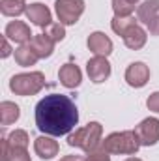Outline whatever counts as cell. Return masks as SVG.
<instances>
[{
	"label": "cell",
	"instance_id": "6da1fadb",
	"mask_svg": "<svg viewBox=\"0 0 159 161\" xmlns=\"http://www.w3.org/2000/svg\"><path fill=\"white\" fill-rule=\"evenodd\" d=\"M79 122L77 105L64 94L45 96L36 105V125L51 137L68 135Z\"/></svg>",
	"mask_w": 159,
	"mask_h": 161
},
{
	"label": "cell",
	"instance_id": "7a4b0ae2",
	"mask_svg": "<svg viewBox=\"0 0 159 161\" xmlns=\"http://www.w3.org/2000/svg\"><path fill=\"white\" fill-rule=\"evenodd\" d=\"M101 135H103V125L99 122H90L84 127H79L68 135V144L92 154L97 150V146H101Z\"/></svg>",
	"mask_w": 159,
	"mask_h": 161
},
{
	"label": "cell",
	"instance_id": "3957f363",
	"mask_svg": "<svg viewBox=\"0 0 159 161\" xmlns=\"http://www.w3.org/2000/svg\"><path fill=\"white\" fill-rule=\"evenodd\" d=\"M139 148H140V142L135 131H116V133H111L105 141H101V150L109 154L133 156L139 152Z\"/></svg>",
	"mask_w": 159,
	"mask_h": 161
},
{
	"label": "cell",
	"instance_id": "277c9868",
	"mask_svg": "<svg viewBox=\"0 0 159 161\" xmlns=\"http://www.w3.org/2000/svg\"><path fill=\"white\" fill-rule=\"evenodd\" d=\"M45 86V75L41 71L19 73L9 80V90L17 96H36Z\"/></svg>",
	"mask_w": 159,
	"mask_h": 161
},
{
	"label": "cell",
	"instance_id": "5b68a950",
	"mask_svg": "<svg viewBox=\"0 0 159 161\" xmlns=\"http://www.w3.org/2000/svg\"><path fill=\"white\" fill-rule=\"evenodd\" d=\"M54 8L62 25H75L84 11V0H56Z\"/></svg>",
	"mask_w": 159,
	"mask_h": 161
},
{
	"label": "cell",
	"instance_id": "8992f818",
	"mask_svg": "<svg viewBox=\"0 0 159 161\" xmlns=\"http://www.w3.org/2000/svg\"><path fill=\"white\" fill-rule=\"evenodd\" d=\"M137 19L150 28L152 36L159 34V0H144L137 9Z\"/></svg>",
	"mask_w": 159,
	"mask_h": 161
},
{
	"label": "cell",
	"instance_id": "52a82bcc",
	"mask_svg": "<svg viewBox=\"0 0 159 161\" xmlns=\"http://www.w3.org/2000/svg\"><path fill=\"white\" fill-rule=\"evenodd\" d=\"M135 135L139 137L140 146H154L159 142V118H144L137 127Z\"/></svg>",
	"mask_w": 159,
	"mask_h": 161
},
{
	"label": "cell",
	"instance_id": "ba28073f",
	"mask_svg": "<svg viewBox=\"0 0 159 161\" xmlns=\"http://www.w3.org/2000/svg\"><path fill=\"white\" fill-rule=\"evenodd\" d=\"M86 71H88V77L92 82L99 84V82H105L111 75V64L107 60V56H94L88 60L86 64Z\"/></svg>",
	"mask_w": 159,
	"mask_h": 161
},
{
	"label": "cell",
	"instance_id": "9c48e42d",
	"mask_svg": "<svg viewBox=\"0 0 159 161\" xmlns=\"http://www.w3.org/2000/svg\"><path fill=\"white\" fill-rule=\"evenodd\" d=\"M150 79V69L144 62H133L125 69V80L133 88H142Z\"/></svg>",
	"mask_w": 159,
	"mask_h": 161
},
{
	"label": "cell",
	"instance_id": "30bf717a",
	"mask_svg": "<svg viewBox=\"0 0 159 161\" xmlns=\"http://www.w3.org/2000/svg\"><path fill=\"white\" fill-rule=\"evenodd\" d=\"M4 36L8 40L19 43V45H26L28 41H32V38H34L32 32H30V26L26 23H23V21H11V23H8V26L4 30Z\"/></svg>",
	"mask_w": 159,
	"mask_h": 161
},
{
	"label": "cell",
	"instance_id": "8fae6325",
	"mask_svg": "<svg viewBox=\"0 0 159 161\" xmlns=\"http://www.w3.org/2000/svg\"><path fill=\"white\" fill-rule=\"evenodd\" d=\"M88 49L96 56H109L112 53V41L103 32H92L88 36Z\"/></svg>",
	"mask_w": 159,
	"mask_h": 161
},
{
	"label": "cell",
	"instance_id": "7c38bea8",
	"mask_svg": "<svg viewBox=\"0 0 159 161\" xmlns=\"http://www.w3.org/2000/svg\"><path fill=\"white\" fill-rule=\"evenodd\" d=\"M26 17H28V21H32V23H34L36 26H40V28H47V26L52 23L51 9H49L45 4H40V2L30 4V6L26 8Z\"/></svg>",
	"mask_w": 159,
	"mask_h": 161
},
{
	"label": "cell",
	"instance_id": "4fadbf2b",
	"mask_svg": "<svg viewBox=\"0 0 159 161\" xmlns=\"http://www.w3.org/2000/svg\"><path fill=\"white\" fill-rule=\"evenodd\" d=\"M34 150L41 159H52L54 156H58L60 146L51 135H41L34 141Z\"/></svg>",
	"mask_w": 159,
	"mask_h": 161
},
{
	"label": "cell",
	"instance_id": "5bb4252c",
	"mask_svg": "<svg viewBox=\"0 0 159 161\" xmlns=\"http://www.w3.org/2000/svg\"><path fill=\"white\" fill-rule=\"evenodd\" d=\"M0 146H2V150H0V161H32L26 148L11 146V144L8 142V137H6V135L2 137Z\"/></svg>",
	"mask_w": 159,
	"mask_h": 161
},
{
	"label": "cell",
	"instance_id": "9a60e30c",
	"mask_svg": "<svg viewBox=\"0 0 159 161\" xmlns=\"http://www.w3.org/2000/svg\"><path fill=\"white\" fill-rule=\"evenodd\" d=\"M58 79L66 88H77L82 80V73H80L79 66L75 64H64L58 71Z\"/></svg>",
	"mask_w": 159,
	"mask_h": 161
},
{
	"label": "cell",
	"instance_id": "2e32d148",
	"mask_svg": "<svg viewBox=\"0 0 159 161\" xmlns=\"http://www.w3.org/2000/svg\"><path fill=\"white\" fill-rule=\"evenodd\" d=\"M146 40H148L146 30H144L142 26H139V25H135L133 28H129V30L123 34V43H125V47H127V49H133V51L142 49L144 43H146Z\"/></svg>",
	"mask_w": 159,
	"mask_h": 161
},
{
	"label": "cell",
	"instance_id": "e0dca14e",
	"mask_svg": "<svg viewBox=\"0 0 159 161\" xmlns=\"http://www.w3.org/2000/svg\"><path fill=\"white\" fill-rule=\"evenodd\" d=\"M30 45H32V49L36 51V54L40 58H49L54 53V41L51 40L45 32L43 34H36L32 38V41H30Z\"/></svg>",
	"mask_w": 159,
	"mask_h": 161
},
{
	"label": "cell",
	"instance_id": "ac0fdd59",
	"mask_svg": "<svg viewBox=\"0 0 159 161\" xmlns=\"http://www.w3.org/2000/svg\"><path fill=\"white\" fill-rule=\"evenodd\" d=\"M21 109L13 101H2L0 103V124L2 125H11L13 122L19 120Z\"/></svg>",
	"mask_w": 159,
	"mask_h": 161
},
{
	"label": "cell",
	"instance_id": "d6986e66",
	"mask_svg": "<svg viewBox=\"0 0 159 161\" xmlns=\"http://www.w3.org/2000/svg\"><path fill=\"white\" fill-rule=\"evenodd\" d=\"M40 60V56L36 54V51L32 49V45H21L19 49H15V62L23 68H28V66H34L36 62Z\"/></svg>",
	"mask_w": 159,
	"mask_h": 161
},
{
	"label": "cell",
	"instance_id": "ffe728a7",
	"mask_svg": "<svg viewBox=\"0 0 159 161\" xmlns=\"http://www.w3.org/2000/svg\"><path fill=\"white\" fill-rule=\"evenodd\" d=\"M26 2L25 0H0V11L6 17H17L21 13H26Z\"/></svg>",
	"mask_w": 159,
	"mask_h": 161
},
{
	"label": "cell",
	"instance_id": "44dd1931",
	"mask_svg": "<svg viewBox=\"0 0 159 161\" xmlns=\"http://www.w3.org/2000/svg\"><path fill=\"white\" fill-rule=\"evenodd\" d=\"M137 21H139V19H135V17H131V15H129V17H116V15H114V19L111 21V26H112V30H114L118 36L123 38V34H125L129 28H133V26L137 25Z\"/></svg>",
	"mask_w": 159,
	"mask_h": 161
},
{
	"label": "cell",
	"instance_id": "7402d4cb",
	"mask_svg": "<svg viewBox=\"0 0 159 161\" xmlns=\"http://www.w3.org/2000/svg\"><path fill=\"white\" fill-rule=\"evenodd\" d=\"M8 142L17 148H28V133L25 129H15L8 135Z\"/></svg>",
	"mask_w": 159,
	"mask_h": 161
},
{
	"label": "cell",
	"instance_id": "603a6c76",
	"mask_svg": "<svg viewBox=\"0 0 159 161\" xmlns=\"http://www.w3.org/2000/svg\"><path fill=\"white\" fill-rule=\"evenodd\" d=\"M112 9L116 17H129L135 11V4L129 0H112Z\"/></svg>",
	"mask_w": 159,
	"mask_h": 161
},
{
	"label": "cell",
	"instance_id": "cb8c5ba5",
	"mask_svg": "<svg viewBox=\"0 0 159 161\" xmlns=\"http://www.w3.org/2000/svg\"><path fill=\"white\" fill-rule=\"evenodd\" d=\"M45 34H47L51 40L56 43V41H62L64 38H66V28H64V25H62V23H51V25L47 26Z\"/></svg>",
	"mask_w": 159,
	"mask_h": 161
},
{
	"label": "cell",
	"instance_id": "d4e9b609",
	"mask_svg": "<svg viewBox=\"0 0 159 161\" xmlns=\"http://www.w3.org/2000/svg\"><path fill=\"white\" fill-rule=\"evenodd\" d=\"M86 161H111V158H109V152H105V150H96V152H92L88 158H86Z\"/></svg>",
	"mask_w": 159,
	"mask_h": 161
},
{
	"label": "cell",
	"instance_id": "484cf974",
	"mask_svg": "<svg viewBox=\"0 0 159 161\" xmlns=\"http://www.w3.org/2000/svg\"><path fill=\"white\" fill-rule=\"evenodd\" d=\"M146 105H148V109H150V111H154V113H159V92H154V94H150V97L146 99Z\"/></svg>",
	"mask_w": 159,
	"mask_h": 161
},
{
	"label": "cell",
	"instance_id": "4316f807",
	"mask_svg": "<svg viewBox=\"0 0 159 161\" xmlns=\"http://www.w3.org/2000/svg\"><path fill=\"white\" fill-rule=\"evenodd\" d=\"M9 54H11V47L8 43V38H4L2 40V58H8Z\"/></svg>",
	"mask_w": 159,
	"mask_h": 161
},
{
	"label": "cell",
	"instance_id": "83f0119b",
	"mask_svg": "<svg viewBox=\"0 0 159 161\" xmlns=\"http://www.w3.org/2000/svg\"><path fill=\"white\" fill-rule=\"evenodd\" d=\"M60 161H86L82 156H64Z\"/></svg>",
	"mask_w": 159,
	"mask_h": 161
},
{
	"label": "cell",
	"instance_id": "f1b7e54d",
	"mask_svg": "<svg viewBox=\"0 0 159 161\" xmlns=\"http://www.w3.org/2000/svg\"><path fill=\"white\" fill-rule=\"evenodd\" d=\"M125 161H142V159H139V158H127Z\"/></svg>",
	"mask_w": 159,
	"mask_h": 161
},
{
	"label": "cell",
	"instance_id": "f546056e",
	"mask_svg": "<svg viewBox=\"0 0 159 161\" xmlns=\"http://www.w3.org/2000/svg\"><path fill=\"white\" fill-rule=\"evenodd\" d=\"M129 2H133V4H137V2H139V0H129Z\"/></svg>",
	"mask_w": 159,
	"mask_h": 161
}]
</instances>
